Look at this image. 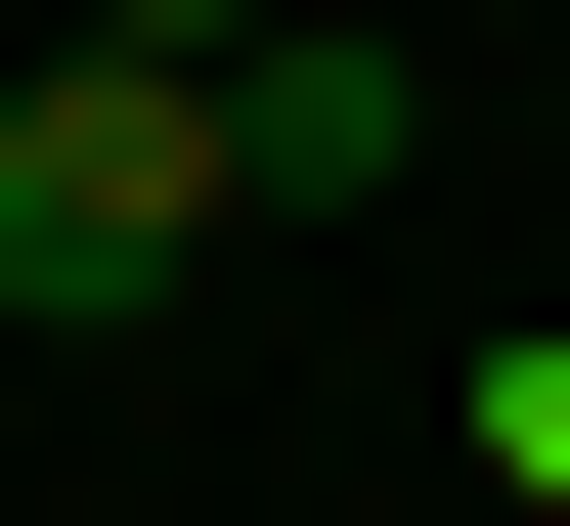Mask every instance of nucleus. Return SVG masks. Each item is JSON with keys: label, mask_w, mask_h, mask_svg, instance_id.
<instances>
[{"label": "nucleus", "mask_w": 570, "mask_h": 526, "mask_svg": "<svg viewBox=\"0 0 570 526\" xmlns=\"http://www.w3.org/2000/svg\"><path fill=\"white\" fill-rule=\"evenodd\" d=\"M483 483H527V526H570V351H483Z\"/></svg>", "instance_id": "nucleus-3"}, {"label": "nucleus", "mask_w": 570, "mask_h": 526, "mask_svg": "<svg viewBox=\"0 0 570 526\" xmlns=\"http://www.w3.org/2000/svg\"><path fill=\"white\" fill-rule=\"evenodd\" d=\"M395 176H439V88L352 0H264V44H219V220H395Z\"/></svg>", "instance_id": "nucleus-2"}, {"label": "nucleus", "mask_w": 570, "mask_h": 526, "mask_svg": "<svg viewBox=\"0 0 570 526\" xmlns=\"http://www.w3.org/2000/svg\"><path fill=\"white\" fill-rule=\"evenodd\" d=\"M45 44H264V0H45Z\"/></svg>", "instance_id": "nucleus-4"}, {"label": "nucleus", "mask_w": 570, "mask_h": 526, "mask_svg": "<svg viewBox=\"0 0 570 526\" xmlns=\"http://www.w3.org/2000/svg\"><path fill=\"white\" fill-rule=\"evenodd\" d=\"M176 264H219V44H45V88H0V307L132 351Z\"/></svg>", "instance_id": "nucleus-1"}]
</instances>
